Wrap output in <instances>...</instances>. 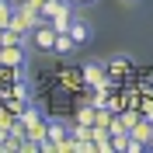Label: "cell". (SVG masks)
<instances>
[{
	"label": "cell",
	"mask_w": 153,
	"mask_h": 153,
	"mask_svg": "<svg viewBox=\"0 0 153 153\" xmlns=\"http://www.w3.org/2000/svg\"><path fill=\"white\" fill-rule=\"evenodd\" d=\"M28 59H31V45H28V42L0 45V66L14 70V76H18V73H28Z\"/></svg>",
	"instance_id": "6da1fadb"
},
{
	"label": "cell",
	"mask_w": 153,
	"mask_h": 153,
	"mask_svg": "<svg viewBox=\"0 0 153 153\" xmlns=\"http://www.w3.org/2000/svg\"><path fill=\"white\" fill-rule=\"evenodd\" d=\"M52 42H56V31H52V25H49V21H38L35 28H31L28 45H31V49H38V52H49V56H52Z\"/></svg>",
	"instance_id": "7a4b0ae2"
},
{
	"label": "cell",
	"mask_w": 153,
	"mask_h": 153,
	"mask_svg": "<svg viewBox=\"0 0 153 153\" xmlns=\"http://www.w3.org/2000/svg\"><path fill=\"white\" fill-rule=\"evenodd\" d=\"M66 31H70V38L76 42V49H84L87 42L94 38V28H91V21H87V18H80L76 10H73V18H70V28H66Z\"/></svg>",
	"instance_id": "3957f363"
},
{
	"label": "cell",
	"mask_w": 153,
	"mask_h": 153,
	"mask_svg": "<svg viewBox=\"0 0 153 153\" xmlns=\"http://www.w3.org/2000/svg\"><path fill=\"white\" fill-rule=\"evenodd\" d=\"M84 80L94 87H105L108 84V70H105V59H87L84 63Z\"/></svg>",
	"instance_id": "277c9868"
},
{
	"label": "cell",
	"mask_w": 153,
	"mask_h": 153,
	"mask_svg": "<svg viewBox=\"0 0 153 153\" xmlns=\"http://www.w3.org/2000/svg\"><path fill=\"white\" fill-rule=\"evenodd\" d=\"M45 136L56 143V150H59L63 139L70 136V122H66V118H49V115H45Z\"/></svg>",
	"instance_id": "5b68a950"
},
{
	"label": "cell",
	"mask_w": 153,
	"mask_h": 153,
	"mask_svg": "<svg viewBox=\"0 0 153 153\" xmlns=\"http://www.w3.org/2000/svg\"><path fill=\"white\" fill-rule=\"evenodd\" d=\"M76 42L70 38V31H56V42H52V56H73Z\"/></svg>",
	"instance_id": "8992f818"
},
{
	"label": "cell",
	"mask_w": 153,
	"mask_h": 153,
	"mask_svg": "<svg viewBox=\"0 0 153 153\" xmlns=\"http://www.w3.org/2000/svg\"><path fill=\"white\" fill-rule=\"evenodd\" d=\"M129 136H132L136 143H143L146 150H150V143H153V125L146 122V118H139V122H136L132 129H129Z\"/></svg>",
	"instance_id": "52a82bcc"
},
{
	"label": "cell",
	"mask_w": 153,
	"mask_h": 153,
	"mask_svg": "<svg viewBox=\"0 0 153 153\" xmlns=\"http://www.w3.org/2000/svg\"><path fill=\"white\" fill-rule=\"evenodd\" d=\"M70 18H73V4H66V7H59L52 18H49V25H52V31H66L70 28Z\"/></svg>",
	"instance_id": "ba28073f"
},
{
	"label": "cell",
	"mask_w": 153,
	"mask_h": 153,
	"mask_svg": "<svg viewBox=\"0 0 153 153\" xmlns=\"http://www.w3.org/2000/svg\"><path fill=\"white\" fill-rule=\"evenodd\" d=\"M125 66H129V56H111V59H105V70H108V76H111V73H122Z\"/></svg>",
	"instance_id": "9c48e42d"
},
{
	"label": "cell",
	"mask_w": 153,
	"mask_h": 153,
	"mask_svg": "<svg viewBox=\"0 0 153 153\" xmlns=\"http://www.w3.org/2000/svg\"><path fill=\"white\" fill-rule=\"evenodd\" d=\"M14 18V0H0V28H7Z\"/></svg>",
	"instance_id": "30bf717a"
},
{
	"label": "cell",
	"mask_w": 153,
	"mask_h": 153,
	"mask_svg": "<svg viewBox=\"0 0 153 153\" xmlns=\"http://www.w3.org/2000/svg\"><path fill=\"white\" fill-rule=\"evenodd\" d=\"M76 122H80V125H94V105L80 108V111H76Z\"/></svg>",
	"instance_id": "8fae6325"
},
{
	"label": "cell",
	"mask_w": 153,
	"mask_h": 153,
	"mask_svg": "<svg viewBox=\"0 0 153 153\" xmlns=\"http://www.w3.org/2000/svg\"><path fill=\"white\" fill-rule=\"evenodd\" d=\"M139 118H143V115H139V111H118V122H122L125 129H132V125L139 122Z\"/></svg>",
	"instance_id": "7c38bea8"
},
{
	"label": "cell",
	"mask_w": 153,
	"mask_h": 153,
	"mask_svg": "<svg viewBox=\"0 0 153 153\" xmlns=\"http://www.w3.org/2000/svg\"><path fill=\"white\" fill-rule=\"evenodd\" d=\"M125 153H146V146H143V143H136L132 136H129V143H125Z\"/></svg>",
	"instance_id": "4fadbf2b"
},
{
	"label": "cell",
	"mask_w": 153,
	"mask_h": 153,
	"mask_svg": "<svg viewBox=\"0 0 153 153\" xmlns=\"http://www.w3.org/2000/svg\"><path fill=\"white\" fill-rule=\"evenodd\" d=\"M31 7H35V14H38V7H42V4H45V0H28Z\"/></svg>",
	"instance_id": "5bb4252c"
},
{
	"label": "cell",
	"mask_w": 153,
	"mask_h": 153,
	"mask_svg": "<svg viewBox=\"0 0 153 153\" xmlns=\"http://www.w3.org/2000/svg\"><path fill=\"white\" fill-rule=\"evenodd\" d=\"M73 4H91V7H94V0H73Z\"/></svg>",
	"instance_id": "9a60e30c"
},
{
	"label": "cell",
	"mask_w": 153,
	"mask_h": 153,
	"mask_svg": "<svg viewBox=\"0 0 153 153\" xmlns=\"http://www.w3.org/2000/svg\"><path fill=\"white\" fill-rule=\"evenodd\" d=\"M122 4H143V0H122Z\"/></svg>",
	"instance_id": "2e32d148"
},
{
	"label": "cell",
	"mask_w": 153,
	"mask_h": 153,
	"mask_svg": "<svg viewBox=\"0 0 153 153\" xmlns=\"http://www.w3.org/2000/svg\"><path fill=\"white\" fill-rule=\"evenodd\" d=\"M150 150H153V143H150Z\"/></svg>",
	"instance_id": "e0dca14e"
},
{
	"label": "cell",
	"mask_w": 153,
	"mask_h": 153,
	"mask_svg": "<svg viewBox=\"0 0 153 153\" xmlns=\"http://www.w3.org/2000/svg\"><path fill=\"white\" fill-rule=\"evenodd\" d=\"M94 4H97V0H94Z\"/></svg>",
	"instance_id": "ac0fdd59"
}]
</instances>
